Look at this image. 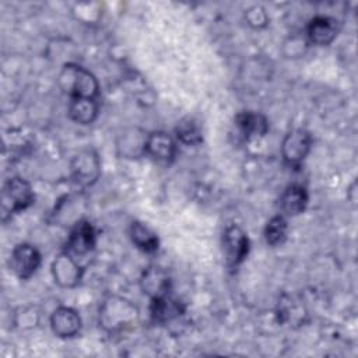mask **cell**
Wrapping results in <instances>:
<instances>
[{
    "label": "cell",
    "mask_w": 358,
    "mask_h": 358,
    "mask_svg": "<svg viewBox=\"0 0 358 358\" xmlns=\"http://www.w3.org/2000/svg\"><path fill=\"white\" fill-rule=\"evenodd\" d=\"M10 270L20 278L27 280L35 274L41 264L39 250L29 243H18L10 255Z\"/></svg>",
    "instance_id": "cell-7"
},
{
    "label": "cell",
    "mask_w": 358,
    "mask_h": 358,
    "mask_svg": "<svg viewBox=\"0 0 358 358\" xmlns=\"http://www.w3.org/2000/svg\"><path fill=\"white\" fill-rule=\"evenodd\" d=\"M186 312L185 305L171 295L154 298L150 302V317L157 324H168L180 319Z\"/></svg>",
    "instance_id": "cell-13"
},
{
    "label": "cell",
    "mask_w": 358,
    "mask_h": 358,
    "mask_svg": "<svg viewBox=\"0 0 358 358\" xmlns=\"http://www.w3.org/2000/svg\"><path fill=\"white\" fill-rule=\"evenodd\" d=\"M235 126L245 140H256L266 136L268 130V120L259 112L245 110L236 115Z\"/></svg>",
    "instance_id": "cell-16"
},
{
    "label": "cell",
    "mask_w": 358,
    "mask_h": 358,
    "mask_svg": "<svg viewBox=\"0 0 358 358\" xmlns=\"http://www.w3.org/2000/svg\"><path fill=\"white\" fill-rule=\"evenodd\" d=\"M129 235H130V239L134 243V246L137 249L143 250L144 253H154L159 248V239H158L157 234L150 227H147L145 224H143L140 221L131 222Z\"/></svg>",
    "instance_id": "cell-18"
},
{
    "label": "cell",
    "mask_w": 358,
    "mask_h": 358,
    "mask_svg": "<svg viewBox=\"0 0 358 358\" xmlns=\"http://www.w3.org/2000/svg\"><path fill=\"white\" fill-rule=\"evenodd\" d=\"M52 274L55 282L63 288H74L83 277V267L74 255L67 250L57 255L52 263Z\"/></svg>",
    "instance_id": "cell-10"
},
{
    "label": "cell",
    "mask_w": 358,
    "mask_h": 358,
    "mask_svg": "<svg viewBox=\"0 0 358 358\" xmlns=\"http://www.w3.org/2000/svg\"><path fill=\"white\" fill-rule=\"evenodd\" d=\"M312 147V136L305 129H294L285 134L281 143V155L291 168H298Z\"/></svg>",
    "instance_id": "cell-6"
},
{
    "label": "cell",
    "mask_w": 358,
    "mask_h": 358,
    "mask_svg": "<svg viewBox=\"0 0 358 358\" xmlns=\"http://www.w3.org/2000/svg\"><path fill=\"white\" fill-rule=\"evenodd\" d=\"M98 99L71 98L69 102V116L78 124H90L98 116Z\"/></svg>",
    "instance_id": "cell-17"
},
{
    "label": "cell",
    "mask_w": 358,
    "mask_h": 358,
    "mask_svg": "<svg viewBox=\"0 0 358 358\" xmlns=\"http://www.w3.org/2000/svg\"><path fill=\"white\" fill-rule=\"evenodd\" d=\"M59 85L69 95V98H90L98 99L99 84L95 76L74 63L63 66L59 74Z\"/></svg>",
    "instance_id": "cell-2"
},
{
    "label": "cell",
    "mask_w": 358,
    "mask_h": 358,
    "mask_svg": "<svg viewBox=\"0 0 358 358\" xmlns=\"http://www.w3.org/2000/svg\"><path fill=\"white\" fill-rule=\"evenodd\" d=\"M340 31V24L329 15L313 17L306 27V41L312 45L326 46L331 43Z\"/></svg>",
    "instance_id": "cell-12"
},
{
    "label": "cell",
    "mask_w": 358,
    "mask_h": 358,
    "mask_svg": "<svg viewBox=\"0 0 358 358\" xmlns=\"http://www.w3.org/2000/svg\"><path fill=\"white\" fill-rule=\"evenodd\" d=\"M178 145L175 138L165 131H152L147 134L144 144V154L152 161L169 165L176 157Z\"/></svg>",
    "instance_id": "cell-8"
},
{
    "label": "cell",
    "mask_w": 358,
    "mask_h": 358,
    "mask_svg": "<svg viewBox=\"0 0 358 358\" xmlns=\"http://www.w3.org/2000/svg\"><path fill=\"white\" fill-rule=\"evenodd\" d=\"M245 17H246L248 24L252 25L253 28H263L268 22L267 14H266L264 8L260 7V6H253V7L248 8Z\"/></svg>",
    "instance_id": "cell-21"
},
{
    "label": "cell",
    "mask_w": 358,
    "mask_h": 358,
    "mask_svg": "<svg viewBox=\"0 0 358 358\" xmlns=\"http://www.w3.org/2000/svg\"><path fill=\"white\" fill-rule=\"evenodd\" d=\"M52 331L60 338L74 337L81 329V317L78 312L69 306H59L50 315Z\"/></svg>",
    "instance_id": "cell-14"
},
{
    "label": "cell",
    "mask_w": 358,
    "mask_h": 358,
    "mask_svg": "<svg viewBox=\"0 0 358 358\" xmlns=\"http://www.w3.org/2000/svg\"><path fill=\"white\" fill-rule=\"evenodd\" d=\"M70 171L73 180L78 186H92L101 175V161L98 154L91 148L81 150L78 154L73 157Z\"/></svg>",
    "instance_id": "cell-4"
},
{
    "label": "cell",
    "mask_w": 358,
    "mask_h": 358,
    "mask_svg": "<svg viewBox=\"0 0 358 358\" xmlns=\"http://www.w3.org/2000/svg\"><path fill=\"white\" fill-rule=\"evenodd\" d=\"M309 201V194L305 186L292 183L281 193L278 199V210L284 217H295L305 211Z\"/></svg>",
    "instance_id": "cell-15"
},
{
    "label": "cell",
    "mask_w": 358,
    "mask_h": 358,
    "mask_svg": "<svg viewBox=\"0 0 358 358\" xmlns=\"http://www.w3.org/2000/svg\"><path fill=\"white\" fill-rule=\"evenodd\" d=\"M176 138L186 145H197L203 141L201 127L193 117H183L175 127Z\"/></svg>",
    "instance_id": "cell-19"
},
{
    "label": "cell",
    "mask_w": 358,
    "mask_h": 358,
    "mask_svg": "<svg viewBox=\"0 0 358 358\" xmlns=\"http://www.w3.org/2000/svg\"><path fill=\"white\" fill-rule=\"evenodd\" d=\"M141 291L150 298H159L169 295L172 280L168 271L159 266H148L140 277Z\"/></svg>",
    "instance_id": "cell-11"
},
{
    "label": "cell",
    "mask_w": 358,
    "mask_h": 358,
    "mask_svg": "<svg viewBox=\"0 0 358 358\" xmlns=\"http://www.w3.org/2000/svg\"><path fill=\"white\" fill-rule=\"evenodd\" d=\"M288 234V222L284 215L271 217L264 227V239L270 246H280L285 242Z\"/></svg>",
    "instance_id": "cell-20"
},
{
    "label": "cell",
    "mask_w": 358,
    "mask_h": 358,
    "mask_svg": "<svg viewBox=\"0 0 358 358\" xmlns=\"http://www.w3.org/2000/svg\"><path fill=\"white\" fill-rule=\"evenodd\" d=\"M96 243V231L88 220H78L70 229L66 250L74 256L90 253Z\"/></svg>",
    "instance_id": "cell-9"
},
{
    "label": "cell",
    "mask_w": 358,
    "mask_h": 358,
    "mask_svg": "<svg viewBox=\"0 0 358 358\" xmlns=\"http://www.w3.org/2000/svg\"><path fill=\"white\" fill-rule=\"evenodd\" d=\"M222 252L228 268H238L249 253L248 234L238 225H229L222 234Z\"/></svg>",
    "instance_id": "cell-5"
},
{
    "label": "cell",
    "mask_w": 358,
    "mask_h": 358,
    "mask_svg": "<svg viewBox=\"0 0 358 358\" xmlns=\"http://www.w3.org/2000/svg\"><path fill=\"white\" fill-rule=\"evenodd\" d=\"M99 326L110 336L123 334L138 323V309L129 299L110 295L99 306Z\"/></svg>",
    "instance_id": "cell-1"
},
{
    "label": "cell",
    "mask_w": 358,
    "mask_h": 358,
    "mask_svg": "<svg viewBox=\"0 0 358 358\" xmlns=\"http://www.w3.org/2000/svg\"><path fill=\"white\" fill-rule=\"evenodd\" d=\"M35 194L31 185L20 178H10L1 190V218L6 221L13 214L28 208L34 203Z\"/></svg>",
    "instance_id": "cell-3"
}]
</instances>
